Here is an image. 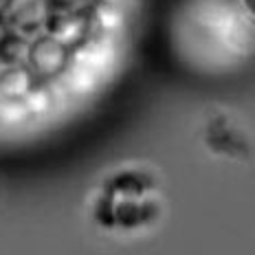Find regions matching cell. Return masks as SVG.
Instances as JSON below:
<instances>
[{"instance_id":"cell-1","label":"cell","mask_w":255,"mask_h":255,"mask_svg":"<svg viewBox=\"0 0 255 255\" xmlns=\"http://www.w3.org/2000/svg\"><path fill=\"white\" fill-rule=\"evenodd\" d=\"M136 0H0V147L55 134L108 95Z\"/></svg>"},{"instance_id":"cell-2","label":"cell","mask_w":255,"mask_h":255,"mask_svg":"<svg viewBox=\"0 0 255 255\" xmlns=\"http://www.w3.org/2000/svg\"><path fill=\"white\" fill-rule=\"evenodd\" d=\"M240 4H242L244 11H247L255 20V0H240Z\"/></svg>"}]
</instances>
